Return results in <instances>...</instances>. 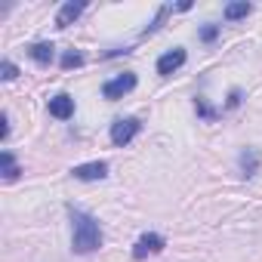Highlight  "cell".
Wrapping results in <instances>:
<instances>
[{
	"instance_id": "6da1fadb",
	"label": "cell",
	"mask_w": 262,
	"mask_h": 262,
	"mask_svg": "<svg viewBox=\"0 0 262 262\" xmlns=\"http://www.w3.org/2000/svg\"><path fill=\"white\" fill-rule=\"evenodd\" d=\"M68 216H71V250L80 253V256L99 250L102 247V228H99V222L90 213L77 210V207H68Z\"/></svg>"
},
{
	"instance_id": "7a4b0ae2",
	"label": "cell",
	"mask_w": 262,
	"mask_h": 262,
	"mask_svg": "<svg viewBox=\"0 0 262 262\" xmlns=\"http://www.w3.org/2000/svg\"><path fill=\"white\" fill-rule=\"evenodd\" d=\"M139 129H142V123L136 117H120V120L111 123V142L117 148H123V145H129V142L139 136Z\"/></svg>"
},
{
	"instance_id": "3957f363",
	"label": "cell",
	"mask_w": 262,
	"mask_h": 262,
	"mask_svg": "<svg viewBox=\"0 0 262 262\" xmlns=\"http://www.w3.org/2000/svg\"><path fill=\"white\" fill-rule=\"evenodd\" d=\"M129 90H136V74L133 71H123V74H117V77L102 83V96L105 99H123Z\"/></svg>"
},
{
	"instance_id": "277c9868",
	"label": "cell",
	"mask_w": 262,
	"mask_h": 262,
	"mask_svg": "<svg viewBox=\"0 0 262 262\" xmlns=\"http://www.w3.org/2000/svg\"><path fill=\"white\" fill-rule=\"evenodd\" d=\"M167 247V241L161 237V234H155V231H148V234H142L139 241H136V247H133V256L136 259H148V256H155V253H161Z\"/></svg>"
},
{
	"instance_id": "5b68a950",
	"label": "cell",
	"mask_w": 262,
	"mask_h": 262,
	"mask_svg": "<svg viewBox=\"0 0 262 262\" xmlns=\"http://www.w3.org/2000/svg\"><path fill=\"white\" fill-rule=\"evenodd\" d=\"M71 176H74V179H80V182L105 179V176H108V164H105V161H90V164H77V167L71 170Z\"/></svg>"
},
{
	"instance_id": "8992f818",
	"label": "cell",
	"mask_w": 262,
	"mask_h": 262,
	"mask_svg": "<svg viewBox=\"0 0 262 262\" xmlns=\"http://www.w3.org/2000/svg\"><path fill=\"white\" fill-rule=\"evenodd\" d=\"M182 65H185V50H179V47H176V50H170V53H164V56L158 59V74H164V77H167V74L179 71Z\"/></svg>"
},
{
	"instance_id": "52a82bcc",
	"label": "cell",
	"mask_w": 262,
	"mask_h": 262,
	"mask_svg": "<svg viewBox=\"0 0 262 262\" xmlns=\"http://www.w3.org/2000/svg\"><path fill=\"white\" fill-rule=\"evenodd\" d=\"M50 114H53V117H59V120H68V117L74 114V99H71L68 93L53 96V99H50Z\"/></svg>"
},
{
	"instance_id": "ba28073f",
	"label": "cell",
	"mask_w": 262,
	"mask_h": 262,
	"mask_svg": "<svg viewBox=\"0 0 262 262\" xmlns=\"http://www.w3.org/2000/svg\"><path fill=\"white\" fill-rule=\"evenodd\" d=\"M83 10H86V4H83V0H68V4H65L59 13H56V25H59V28H68V25H71V22H74V19L83 13Z\"/></svg>"
},
{
	"instance_id": "9c48e42d",
	"label": "cell",
	"mask_w": 262,
	"mask_h": 262,
	"mask_svg": "<svg viewBox=\"0 0 262 262\" xmlns=\"http://www.w3.org/2000/svg\"><path fill=\"white\" fill-rule=\"evenodd\" d=\"M28 56H31L34 62H40V65H50L53 56H56V47H53V43H34V47L28 50Z\"/></svg>"
},
{
	"instance_id": "30bf717a",
	"label": "cell",
	"mask_w": 262,
	"mask_h": 262,
	"mask_svg": "<svg viewBox=\"0 0 262 262\" xmlns=\"http://www.w3.org/2000/svg\"><path fill=\"white\" fill-rule=\"evenodd\" d=\"M0 167H4V179H7V182H13V179L19 176V167H16V158H13L10 151H4V155H0Z\"/></svg>"
},
{
	"instance_id": "8fae6325",
	"label": "cell",
	"mask_w": 262,
	"mask_h": 262,
	"mask_svg": "<svg viewBox=\"0 0 262 262\" xmlns=\"http://www.w3.org/2000/svg\"><path fill=\"white\" fill-rule=\"evenodd\" d=\"M250 4H247V0H241V4H228L225 7V19L228 22H234V19H244V16H250Z\"/></svg>"
},
{
	"instance_id": "7c38bea8",
	"label": "cell",
	"mask_w": 262,
	"mask_h": 262,
	"mask_svg": "<svg viewBox=\"0 0 262 262\" xmlns=\"http://www.w3.org/2000/svg\"><path fill=\"white\" fill-rule=\"evenodd\" d=\"M256 167H259L256 151H244V155H241V170H244V176H253V173H256Z\"/></svg>"
},
{
	"instance_id": "4fadbf2b",
	"label": "cell",
	"mask_w": 262,
	"mask_h": 262,
	"mask_svg": "<svg viewBox=\"0 0 262 262\" xmlns=\"http://www.w3.org/2000/svg\"><path fill=\"white\" fill-rule=\"evenodd\" d=\"M0 77H4V80H16L19 77V68L10 59H4V62H0Z\"/></svg>"
},
{
	"instance_id": "5bb4252c",
	"label": "cell",
	"mask_w": 262,
	"mask_h": 262,
	"mask_svg": "<svg viewBox=\"0 0 262 262\" xmlns=\"http://www.w3.org/2000/svg\"><path fill=\"white\" fill-rule=\"evenodd\" d=\"M80 62H83V56H80V53H65V59H62V68L68 71V68H77Z\"/></svg>"
},
{
	"instance_id": "9a60e30c",
	"label": "cell",
	"mask_w": 262,
	"mask_h": 262,
	"mask_svg": "<svg viewBox=\"0 0 262 262\" xmlns=\"http://www.w3.org/2000/svg\"><path fill=\"white\" fill-rule=\"evenodd\" d=\"M216 37H219V28H216V25H207V28L201 31V40H207V43L216 40Z\"/></svg>"
},
{
	"instance_id": "2e32d148",
	"label": "cell",
	"mask_w": 262,
	"mask_h": 262,
	"mask_svg": "<svg viewBox=\"0 0 262 262\" xmlns=\"http://www.w3.org/2000/svg\"><path fill=\"white\" fill-rule=\"evenodd\" d=\"M241 102V90H231V99H228V108H234Z\"/></svg>"
}]
</instances>
